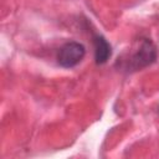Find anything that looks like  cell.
Returning a JSON list of instances; mask_svg holds the SVG:
<instances>
[{"label": "cell", "instance_id": "obj_1", "mask_svg": "<svg viewBox=\"0 0 159 159\" xmlns=\"http://www.w3.org/2000/svg\"><path fill=\"white\" fill-rule=\"evenodd\" d=\"M157 57L158 50L153 41L149 39H142L138 43L137 50L123 62V68L127 72L138 71L154 63Z\"/></svg>", "mask_w": 159, "mask_h": 159}, {"label": "cell", "instance_id": "obj_2", "mask_svg": "<svg viewBox=\"0 0 159 159\" xmlns=\"http://www.w3.org/2000/svg\"><path fill=\"white\" fill-rule=\"evenodd\" d=\"M84 55L86 48L81 42L68 41L60 47L57 53V63L63 68H72L83 60Z\"/></svg>", "mask_w": 159, "mask_h": 159}, {"label": "cell", "instance_id": "obj_3", "mask_svg": "<svg viewBox=\"0 0 159 159\" xmlns=\"http://www.w3.org/2000/svg\"><path fill=\"white\" fill-rule=\"evenodd\" d=\"M93 46H94V60L97 65L106 63L111 55H112V47L109 42L102 36V35H94L93 36Z\"/></svg>", "mask_w": 159, "mask_h": 159}]
</instances>
